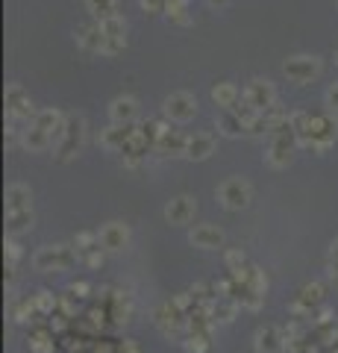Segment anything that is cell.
I'll return each instance as SVG.
<instances>
[{
  "label": "cell",
  "mask_w": 338,
  "mask_h": 353,
  "mask_svg": "<svg viewBox=\"0 0 338 353\" xmlns=\"http://www.w3.org/2000/svg\"><path fill=\"white\" fill-rule=\"evenodd\" d=\"M36 109H33V101H29V94L24 92V86L18 83H9L6 86V118L9 121H18L21 127H29L36 121Z\"/></svg>",
  "instance_id": "1"
},
{
  "label": "cell",
  "mask_w": 338,
  "mask_h": 353,
  "mask_svg": "<svg viewBox=\"0 0 338 353\" xmlns=\"http://www.w3.org/2000/svg\"><path fill=\"white\" fill-rule=\"evenodd\" d=\"M77 262L74 248H65V244H47L33 257V268L36 271H65Z\"/></svg>",
  "instance_id": "2"
},
{
  "label": "cell",
  "mask_w": 338,
  "mask_h": 353,
  "mask_svg": "<svg viewBox=\"0 0 338 353\" xmlns=\"http://www.w3.org/2000/svg\"><path fill=\"white\" fill-rule=\"evenodd\" d=\"M253 198V192H250V185H247V180H242V176H230V180H224L221 185H218V200H221L226 209H244L247 203H250Z\"/></svg>",
  "instance_id": "3"
},
{
  "label": "cell",
  "mask_w": 338,
  "mask_h": 353,
  "mask_svg": "<svg viewBox=\"0 0 338 353\" xmlns=\"http://www.w3.org/2000/svg\"><path fill=\"white\" fill-rule=\"evenodd\" d=\"M162 115L168 118V121H177V124L192 121V118L197 115V97L188 94V92H174V94H168L165 103H162Z\"/></svg>",
  "instance_id": "4"
},
{
  "label": "cell",
  "mask_w": 338,
  "mask_h": 353,
  "mask_svg": "<svg viewBox=\"0 0 338 353\" xmlns=\"http://www.w3.org/2000/svg\"><path fill=\"white\" fill-rule=\"evenodd\" d=\"M283 74L291 83L303 86V83H312L321 74V62H317V56H288L283 62Z\"/></svg>",
  "instance_id": "5"
},
{
  "label": "cell",
  "mask_w": 338,
  "mask_h": 353,
  "mask_svg": "<svg viewBox=\"0 0 338 353\" xmlns=\"http://www.w3.org/2000/svg\"><path fill=\"white\" fill-rule=\"evenodd\" d=\"M83 139H86V121L83 115H68V130H65V142L56 147V159L59 162H68L74 159L83 147Z\"/></svg>",
  "instance_id": "6"
},
{
  "label": "cell",
  "mask_w": 338,
  "mask_h": 353,
  "mask_svg": "<svg viewBox=\"0 0 338 353\" xmlns=\"http://www.w3.org/2000/svg\"><path fill=\"white\" fill-rule=\"evenodd\" d=\"M74 253L79 262H86L88 268H101L103 265V248H101V235L97 233H77L74 239Z\"/></svg>",
  "instance_id": "7"
},
{
  "label": "cell",
  "mask_w": 338,
  "mask_h": 353,
  "mask_svg": "<svg viewBox=\"0 0 338 353\" xmlns=\"http://www.w3.org/2000/svg\"><path fill=\"white\" fill-rule=\"evenodd\" d=\"M242 101H247L253 109L268 112L276 103V92H274V86L268 80H250L244 86V92H242Z\"/></svg>",
  "instance_id": "8"
},
{
  "label": "cell",
  "mask_w": 338,
  "mask_h": 353,
  "mask_svg": "<svg viewBox=\"0 0 338 353\" xmlns=\"http://www.w3.org/2000/svg\"><path fill=\"white\" fill-rule=\"evenodd\" d=\"M97 235H101V248L106 253H121L127 244H130V230H127V224H121V221L103 224V227L97 230Z\"/></svg>",
  "instance_id": "9"
},
{
  "label": "cell",
  "mask_w": 338,
  "mask_h": 353,
  "mask_svg": "<svg viewBox=\"0 0 338 353\" xmlns=\"http://www.w3.org/2000/svg\"><path fill=\"white\" fill-rule=\"evenodd\" d=\"M294 142H297L294 133H288V135H271V147H268V153H265L268 165H274V168H285V165L291 162Z\"/></svg>",
  "instance_id": "10"
},
{
  "label": "cell",
  "mask_w": 338,
  "mask_h": 353,
  "mask_svg": "<svg viewBox=\"0 0 338 353\" xmlns=\"http://www.w3.org/2000/svg\"><path fill=\"white\" fill-rule=\"evenodd\" d=\"M101 29H103V36H106V44H103V53H118V51H124V44H127V21L121 15L118 18H109V21H101Z\"/></svg>",
  "instance_id": "11"
},
{
  "label": "cell",
  "mask_w": 338,
  "mask_h": 353,
  "mask_svg": "<svg viewBox=\"0 0 338 353\" xmlns=\"http://www.w3.org/2000/svg\"><path fill=\"white\" fill-rule=\"evenodd\" d=\"M197 212V203L194 198H188V194H180V198H174L171 203L165 206V221L174 224V227H183V224H188L194 218Z\"/></svg>",
  "instance_id": "12"
},
{
  "label": "cell",
  "mask_w": 338,
  "mask_h": 353,
  "mask_svg": "<svg viewBox=\"0 0 338 353\" xmlns=\"http://www.w3.org/2000/svg\"><path fill=\"white\" fill-rule=\"evenodd\" d=\"M135 130H138L135 124H109L101 133V144L106 147V151H124L135 135Z\"/></svg>",
  "instance_id": "13"
},
{
  "label": "cell",
  "mask_w": 338,
  "mask_h": 353,
  "mask_svg": "<svg viewBox=\"0 0 338 353\" xmlns=\"http://www.w3.org/2000/svg\"><path fill=\"white\" fill-rule=\"evenodd\" d=\"M77 44L83 47L86 53H103V44H106V36L97 21H88V24H79L77 27Z\"/></svg>",
  "instance_id": "14"
},
{
  "label": "cell",
  "mask_w": 338,
  "mask_h": 353,
  "mask_svg": "<svg viewBox=\"0 0 338 353\" xmlns=\"http://www.w3.org/2000/svg\"><path fill=\"white\" fill-rule=\"evenodd\" d=\"M188 241L200 250H218V248H224V233L212 227V224H197V227L188 233Z\"/></svg>",
  "instance_id": "15"
},
{
  "label": "cell",
  "mask_w": 338,
  "mask_h": 353,
  "mask_svg": "<svg viewBox=\"0 0 338 353\" xmlns=\"http://www.w3.org/2000/svg\"><path fill=\"white\" fill-rule=\"evenodd\" d=\"M321 300H324V286L321 283H309V286H303L297 291V298L291 300V312L294 315H309Z\"/></svg>",
  "instance_id": "16"
},
{
  "label": "cell",
  "mask_w": 338,
  "mask_h": 353,
  "mask_svg": "<svg viewBox=\"0 0 338 353\" xmlns=\"http://www.w3.org/2000/svg\"><path fill=\"white\" fill-rule=\"evenodd\" d=\"M215 151V139L209 133H192L188 135V142H185V159H192V162H203L209 159Z\"/></svg>",
  "instance_id": "17"
},
{
  "label": "cell",
  "mask_w": 338,
  "mask_h": 353,
  "mask_svg": "<svg viewBox=\"0 0 338 353\" xmlns=\"http://www.w3.org/2000/svg\"><path fill=\"white\" fill-rule=\"evenodd\" d=\"M256 350L259 353H283L285 350V336L274 324H265V327L256 330Z\"/></svg>",
  "instance_id": "18"
},
{
  "label": "cell",
  "mask_w": 338,
  "mask_h": 353,
  "mask_svg": "<svg viewBox=\"0 0 338 353\" xmlns=\"http://www.w3.org/2000/svg\"><path fill=\"white\" fill-rule=\"evenodd\" d=\"M135 115H138V101L130 97V94L115 97L112 106H109V118H112V124H135Z\"/></svg>",
  "instance_id": "19"
},
{
  "label": "cell",
  "mask_w": 338,
  "mask_h": 353,
  "mask_svg": "<svg viewBox=\"0 0 338 353\" xmlns=\"http://www.w3.org/2000/svg\"><path fill=\"white\" fill-rule=\"evenodd\" d=\"M185 142H188L185 133L171 130V127H168V130L159 135V142H156L153 151L162 153V156H183V153H185Z\"/></svg>",
  "instance_id": "20"
},
{
  "label": "cell",
  "mask_w": 338,
  "mask_h": 353,
  "mask_svg": "<svg viewBox=\"0 0 338 353\" xmlns=\"http://www.w3.org/2000/svg\"><path fill=\"white\" fill-rule=\"evenodd\" d=\"M21 147H24V151H29V153H42V151H47V147H53L51 133L42 130L38 124H29L27 130L21 133Z\"/></svg>",
  "instance_id": "21"
},
{
  "label": "cell",
  "mask_w": 338,
  "mask_h": 353,
  "mask_svg": "<svg viewBox=\"0 0 338 353\" xmlns=\"http://www.w3.org/2000/svg\"><path fill=\"white\" fill-rule=\"evenodd\" d=\"M238 97H242V92H238L233 83L221 80V83H215V86H212V101L221 106L224 112H233V109H235V106H238Z\"/></svg>",
  "instance_id": "22"
},
{
  "label": "cell",
  "mask_w": 338,
  "mask_h": 353,
  "mask_svg": "<svg viewBox=\"0 0 338 353\" xmlns=\"http://www.w3.org/2000/svg\"><path fill=\"white\" fill-rule=\"evenodd\" d=\"M29 203H33V194L24 183H12L6 189V212H24L29 209Z\"/></svg>",
  "instance_id": "23"
},
{
  "label": "cell",
  "mask_w": 338,
  "mask_h": 353,
  "mask_svg": "<svg viewBox=\"0 0 338 353\" xmlns=\"http://www.w3.org/2000/svg\"><path fill=\"white\" fill-rule=\"evenodd\" d=\"M86 9L97 24L109 21V18H118V0H86Z\"/></svg>",
  "instance_id": "24"
},
{
  "label": "cell",
  "mask_w": 338,
  "mask_h": 353,
  "mask_svg": "<svg viewBox=\"0 0 338 353\" xmlns=\"http://www.w3.org/2000/svg\"><path fill=\"white\" fill-rule=\"evenodd\" d=\"M29 227H33V209H24V212H6V233L15 235L18 233H27Z\"/></svg>",
  "instance_id": "25"
},
{
  "label": "cell",
  "mask_w": 338,
  "mask_h": 353,
  "mask_svg": "<svg viewBox=\"0 0 338 353\" xmlns=\"http://www.w3.org/2000/svg\"><path fill=\"white\" fill-rule=\"evenodd\" d=\"M218 130L233 139V135H242L244 133V124H242V118H238L235 112H224L221 118H218Z\"/></svg>",
  "instance_id": "26"
},
{
  "label": "cell",
  "mask_w": 338,
  "mask_h": 353,
  "mask_svg": "<svg viewBox=\"0 0 338 353\" xmlns=\"http://www.w3.org/2000/svg\"><path fill=\"white\" fill-rule=\"evenodd\" d=\"M168 15H171V21H177V24H188V3L185 0H168V9H165Z\"/></svg>",
  "instance_id": "27"
},
{
  "label": "cell",
  "mask_w": 338,
  "mask_h": 353,
  "mask_svg": "<svg viewBox=\"0 0 338 353\" xmlns=\"http://www.w3.org/2000/svg\"><path fill=\"white\" fill-rule=\"evenodd\" d=\"M115 306H112V315H115V321L118 324H127L130 321V300L124 298V294H115Z\"/></svg>",
  "instance_id": "28"
},
{
  "label": "cell",
  "mask_w": 338,
  "mask_h": 353,
  "mask_svg": "<svg viewBox=\"0 0 338 353\" xmlns=\"http://www.w3.org/2000/svg\"><path fill=\"white\" fill-rule=\"evenodd\" d=\"M188 353H206L209 350V336H206V332H192V336H188Z\"/></svg>",
  "instance_id": "29"
},
{
  "label": "cell",
  "mask_w": 338,
  "mask_h": 353,
  "mask_svg": "<svg viewBox=\"0 0 338 353\" xmlns=\"http://www.w3.org/2000/svg\"><path fill=\"white\" fill-rule=\"evenodd\" d=\"M36 309L42 312V315H51V312L56 309V298L51 291H38L36 294Z\"/></svg>",
  "instance_id": "30"
},
{
  "label": "cell",
  "mask_w": 338,
  "mask_h": 353,
  "mask_svg": "<svg viewBox=\"0 0 338 353\" xmlns=\"http://www.w3.org/2000/svg\"><path fill=\"white\" fill-rule=\"evenodd\" d=\"M224 262H226V268H230V271H238V268H244V265H247V259H244L242 250H226Z\"/></svg>",
  "instance_id": "31"
},
{
  "label": "cell",
  "mask_w": 338,
  "mask_h": 353,
  "mask_svg": "<svg viewBox=\"0 0 338 353\" xmlns=\"http://www.w3.org/2000/svg\"><path fill=\"white\" fill-rule=\"evenodd\" d=\"M18 257H21V244H18L12 235H9V241H6V265H9V268H15Z\"/></svg>",
  "instance_id": "32"
},
{
  "label": "cell",
  "mask_w": 338,
  "mask_h": 353,
  "mask_svg": "<svg viewBox=\"0 0 338 353\" xmlns=\"http://www.w3.org/2000/svg\"><path fill=\"white\" fill-rule=\"evenodd\" d=\"M29 341H33V350L36 353H53V345H51V339H47L44 332H36Z\"/></svg>",
  "instance_id": "33"
},
{
  "label": "cell",
  "mask_w": 338,
  "mask_h": 353,
  "mask_svg": "<svg viewBox=\"0 0 338 353\" xmlns=\"http://www.w3.org/2000/svg\"><path fill=\"white\" fill-rule=\"evenodd\" d=\"M142 9H144V12H151V15L165 12V9H168V0H142Z\"/></svg>",
  "instance_id": "34"
},
{
  "label": "cell",
  "mask_w": 338,
  "mask_h": 353,
  "mask_svg": "<svg viewBox=\"0 0 338 353\" xmlns=\"http://www.w3.org/2000/svg\"><path fill=\"white\" fill-rule=\"evenodd\" d=\"M326 106H330V109H338V83H333L330 88H326Z\"/></svg>",
  "instance_id": "35"
},
{
  "label": "cell",
  "mask_w": 338,
  "mask_h": 353,
  "mask_svg": "<svg viewBox=\"0 0 338 353\" xmlns=\"http://www.w3.org/2000/svg\"><path fill=\"white\" fill-rule=\"evenodd\" d=\"M71 291H74V298H86V291H88V283H74V286H71Z\"/></svg>",
  "instance_id": "36"
},
{
  "label": "cell",
  "mask_w": 338,
  "mask_h": 353,
  "mask_svg": "<svg viewBox=\"0 0 338 353\" xmlns=\"http://www.w3.org/2000/svg\"><path fill=\"white\" fill-rule=\"evenodd\" d=\"M121 353H142V348H138L135 341H124V345H121Z\"/></svg>",
  "instance_id": "37"
},
{
  "label": "cell",
  "mask_w": 338,
  "mask_h": 353,
  "mask_svg": "<svg viewBox=\"0 0 338 353\" xmlns=\"http://www.w3.org/2000/svg\"><path fill=\"white\" fill-rule=\"evenodd\" d=\"M330 280L338 286V262H330Z\"/></svg>",
  "instance_id": "38"
},
{
  "label": "cell",
  "mask_w": 338,
  "mask_h": 353,
  "mask_svg": "<svg viewBox=\"0 0 338 353\" xmlns=\"http://www.w3.org/2000/svg\"><path fill=\"white\" fill-rule=\"evenodd\" d=\"M330 257H333V262H338V239L333 241V248H330Z\"/></svg>",
  "instance_id": "39"
},
{
  "label": "cell",
  "mask_w": 338,
  "mask_h": 353,
  "mask_svg": "<svg viewBox=\"0 0 338 353\" xmlns=\"http://www.w3.org/2000/svg\"><path fill=\"white\" fill-rule=\"evenodd\" d=\"M335 65H338V56H335Z\"/></svg>",
  "instance_id": "40"
}]
</instances>
